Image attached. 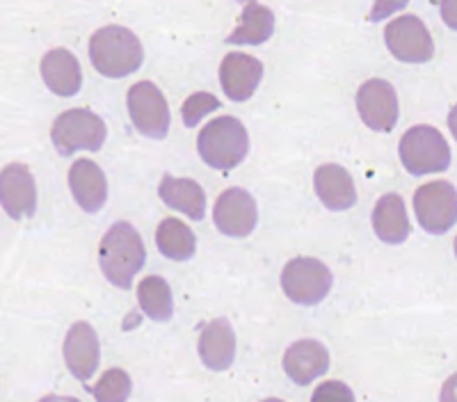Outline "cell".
<instances>
[{
  "label": "cell",
  "instance_id": "6da1fadb",
  "mask_svg": "<svg viewBox=\"0 0 457 402\" xmlns=\"http://www.w3.org/2000/svg\"><path fill=\"white\" fill-rule=\"evenodd\" d=\"M145 242L130 222H114L99 245V266L112 286L129 291L145 267Z\"/></svg>",
  "mask_w": 457,
  "mask_h": 402
},
{
  "label": "cell",
  "instance_id": "7a4b0ae2",
  "mask_svg": "<svg viewBox=\"0 0 457 402\" xmlns=\"http://www.w3.org/2000/svg\"><path fill=\"white\" fill-rule=\"evenodd\" d=\"M92 67L105 78H126L142 67L145 48L137 35L124 26H105L89 39Z\"/></svg>",
  "mask_w": 457,
  "mask_h": 402
},
{
  "label": "cell",
  "instance_id": "3957f363",
  "mask_svg": "<svg viewBox=\"0 0 457 402\" xmlns=\"http://www.w3.org/2000/svg\"><path fill=\"white\" fill-rule=\"evenodd\" d=\"M197 152L208 168L220 172L238 168L250 152L247 128L236 117H215L199 131Z\"/></svg>",
  "mask_w": 457,
  "mask_h": 402
},
{
  "label": "cell",
  "instance_id": "277c9868",
  "mask_svg": "<svg viewBox=\"0 0 457 402\" xmlns=\"http://www.w3.org/2000/svg\"><path fill=\"white\" fill-rule=\"evenodd\" d=\"M398 153L403 168L411 176H426L432 172H446L451 168V146L442 131L435 126H411L398 142Z\"/></svg>",
  "mask_w": 457,
  "mask_h": 402
},
{
  "label": "cell",
  "instance_id": "5b68a950",
  "mask_svg": "<svg viewBox=\"0 0 457 402\" xmlns=\"http://www.w3.org/2000/svg\"><path fill=\"white\" fill-rule=\"evenodd\" d=\"M108 128L105 121L96 112L87 108H71L53 121L51 140L53 146L62 156H71L76 152H101Z\"/></svg>",
  "mask_w": 457,
  "mask_h": 402
},
{
  "label": "cell",
  "instance_id": "8992f818",
  "mask_svg": "<svg viewBox=\"0 0 457 402\" xmlns=\"http://www.w3.org/2000/svg\"><path fill=\"white\" fill-rule=\"evenodd\" d=\"M334 286L329 267L312 256H297L286 263L281 270V288L291 302L302 307H313L328 298Z\"/></svg>",
  "mask_w": 457,
  "mask_h": 402
},
{
  "label": "cell",
  "instance_id": "52a82bcc",
  "mask_svg": "<svg viewBox=\"0 0 457 402\" xmlns=\"http://www.w3.org/2000/svg\"><path fill=\"white\" fill-rule=\"evenodd\" d=\"M129 115L137 133L151 140H162L170 133V105L165 94L151 80H140L129 89L126 96Z\"/></svg>",
  "mask_w": 457,
  "mask_h": 402
},
{
  "label": "cell",
  "instance_id": "ba28073f",
  "mask_svg": "<svg viewBox=\"0 0 457 402\" xmlns=\"http://www.w3.org/2000/svg\"><path fill=\"white\" fill-rule=\"evenodd\" d=\"M414 213L423 231L442 235L457 222V190L448 181H430L416 190Z\"/></svg>",
  "mask_w": 457,
  "mask_h": 402
},
{
  "label": "cell",
  "instance_id": "9c48e42d",
  "mask_svg": "<svg viewBox=\"0 0 457 402\" xmlns=\"http://www.w3.org/2000/svg\"><path fill=\"white\" fill-rule=\"evenodd\" d=\"M385 44L400 62L423 64L435 55V44L426 23L414 14L395 16L385 28Z\"/></svg>",
  "mask_w": 457,
  "mask_h": 402
},
{
  "label": "cell",
  "instance_id": "30bf717a",
  "mask_svg": "<svg viewBox=\"0 0 457 402\" xmlns=\"http://www.w3.org/2000/svg\"><path fill=\"white\" fill-rule=\"evenodd\" d=\"M357 112L370 131L391 133L398 124V94L389 80L370 78L357 89Z\"/></svg>",
  "mask_w": 457,
  "mask_h": 402
},
{
  "label": "cell",
  "instance_id": "8fae6325",
  "mask_svg": "<svg viewBox=\"0 0 457 402\" xmlns=\"http://www.w3.org/2000/svg\"><path fill=\"white\" fill-rule=\"evenodd\" d=\"M213 222L220 234L231 238H245L259 225V206L256 199L243 188H228L215 201Z\"/></svg>",
  "mask_w": 457,
  "mask_h": 402
},
{
  "label": "cell",
  "instance_id": "7c38bea8",
  "mask_svg": "<svg viewBox=\"0 0 457 402\" xmlns=\"http://www.w3.org/2000/svg\"><path fill=\"white\" fill-rule=\"evenodd\" d=\"M62 355L69 373L79 381H87L96 373L101 361V345L92 324L79 320L69 327L67 336H64Z\"/></svg>",
  "mask_w": 457,
  "mask_h": 402
},
{
  "label": "cell",
  "instance_id": "4fadbf2b",
  "mask_svg": "<svg viewBox=\"0 0 457 402\" xmlns=\"http://www.w3.org/2000/svg\"><path fill=\"white\" fill-rule=\"evenodd\" d=\"M0 204H3V209L12 219H23L35 215V176L21 162H10L0 172Z\"/></svg>",
  "mask_w": 457,
  "mask_h": 402
},
{
  "label": "cell",
  "instance_id": "5bb4252c",
  "mask_svg": "<svg viewBox=\"0 0 457 402\" xmlns=\"http://www.w3.org/2000/svg\"><path fill=\"white\" fill-rule=\"evenodd\" d=\"M263 78V64L247 53H228L220 62V85L231 101H247Z\"/></svg>",
  "mask_w": 457,
  "mask_h": 402
},
{
  "label": "cell",
  "instance_id": "9a60e30c",
  "mask_svg": "<svg viewBox=\"0 0 457 402\" xmlns=\"http://www.w3.org/2000/svg\"><path fill=\"white\" fill-rule=\"evenodd\" d=\"M284 373L297 387H307L329 371L328 348L316 339H302L284 352Z\"/></svg>",
  "mask_w": 457,
  "mask_h": 402
},
{
  "label": "cell",
  "instance_id": "2e32d148",
  "mask_svg": "<svg viewBox=\"0 0 457 402\" xmlns=\"http://www.w3.org/2000/svg\"><path fill=\"white\" fill-rule=\"evenodd\" d=\"M313 188L320 204L329 210H348L357 204V185L353 174L337 162H328L316 169Z\"/></svg>",
  "mask_w": 457,
  "mask_h": 402
},
{
  "label": "cell",
  "instance_id": "e0dca14e",
  "mask_svg": "<svg viewBox=\"0 0 457 402\" xmlns=\"http://www.w3.org/2000/svg\"><path fill=\"white\" fill-rule=\"evenodd\" d=\"M69 188H71L76 204L85 213H99L108 199V181L104 169L94 160H76L69 169Z\"/></svg>",
  "mask_w": 457,
  "mask_h": 402
},
{
  "label": "cell",
  "instance_id": "ac0fdd59",
  "mask_svg": "<svg viewBox=\"0 0 457 402\" xmlns=\"http://www.w3.org/2000/svg\"><path fill=\"white\" fill-rule=\"evenodd\" d=\"M42 78L46 87L57 96H76L83 87V71L79 58L67 48H53L42 58L39 64Z\"/></svg>",
  "mask_w": 457,
  "mask_h": 402
},
{
  "label": "cell",
  "instance_id": "d6986e66",
  "mask_svg": "<svg viewBox=\"0 0 457 402\" xmlns=\"http://www.w3.org/2000/svg\"><path fill=\"white\" fill-rule=\"evenodd\" d=\"M199 357L211 371H228L236 359V332L227 318H218L204 327L199 336Z\"/></svg>",
  "mask_w": 457,
  "mask_h": 402
},
{
  "label": "cell",
  "instance_id": "ffe728a7",
  "mask_svg": "<svg viewBox=\"0 0 457 402\" xmlns=\"http://www.w3.org/2000/svg\"><path fill=\"white\" fill-rule=\"evenodd\" d=\"M373 231L386 245H403L410 238V217L405 199L398 193H386L378 199L373 209Z\"/></svg>",
  "mask_w": 457,
  "mask_h": 402
},
{
  "label": "cell",
  "instance_id": "44dd1931",
  "mask_svg": "<svg viewBox=\"0 0 457 402\" xmlns=\"http://www.w3.org/2000/svg\"><path fill=\"white\" fill-rule=\"evenodd\" d=\"M158 194H161L162 204L187 215L195 222H202L206 215V193L193 178H177L165 174L158 185Z\"/></svg>",
  "mask_w": 457,
  "mask_h": 402
},
{
  "label": "cell",
  "instance_id": "7402d4cb",
  "mask_svg": "<svg viewBox=\"0 0 457 402\" xmlns=\"http://www.w3.org/2000/svg\"><path fill=\"white\" fill-rule=\"evenodd\" d=\"M156 247L170 261H190L197 251V235L177 217H165L156 229Z\"/></svg>",
  "mask_w": 457,
  "mask_h": 402
},
{
  "label": "cell",
  "instance_id": "603a6c76",
  "mask_svg": "<svg viewBox=\"0 0 457 402\" xmlns=\"http://www.w3.org/2000/svg\"><path fill=\"white\" fill-rule=\"evenodd\" d=\"M275 32V14L270 7L261 5V3H247L240 14V21L236 30L227 37L228 44H259L268 42Z\"/></svg>",
  "mask_w": 457,
  "mask_h": 402
},
{
  "label": "cell",
  "instance_id": "cb8c5ba5",
  "mask_svg": "<svg viewBox=\"0 0 457 402\" xmlns=\"http://www.w3.org/2000/svg\"><path fill=\"white\" fill-rule=\"evenodd\" d=\"M137 302H140L142 314H146L151 320H156V323H167L174 316V295H171V288L158 275L145 277L137 283Z\"/></svg>",
  "mask_w": 457,
  "mask_h": 402
},
{
  "label": "cell",
  "instance_id": "d4e9b609",
  "mask_svg": "<svg viewBox=\"0 0 457 402\" xmlns=\"http://www.w3.org/2000/svg\"><path fill=\"white\" fill-rule=\"evenodd\" d=\"M130 391H133V381H130L129 373L121 368L105 371L92 387V396L96 402H126Z\"/></svg>",
  "mask_w": 457,
  "mask_h": 402
},
{
  "label": "cell",
  "instance_id": "484cf974",
  "mask_svg": "<svg viewBox=\"0 0 457 402\" xmlns=\"http://www.w3.org/2000/svg\"><path fill=\"white\" fill-rule=\"evenodd\" d=\"M220 108V101L215 99L213 94H208V92H197V94L187 96L186 103L181 108V117L183 124L187 128H195L208 112H213V110Z\"/></svg>",
  "mask_w": 457,
  "mask_h": 402
},
{
  "label": "cell",
  "instance_id": "4316f807",
  "mask_svg": "<svg viewBox=\"0 0 457 402\" xmlns=\"http://www.w3.org/2000/svg\"><path fill=\"white\" fill-rule=\"evenodd\" d=\"M312 402H354V393L345 381L329 380L316 387Z\"/></svg>",
  "mask_w": 457,
  "mask_h": 402
},
{
  "label": "cell",
  "instance_id": "83f0119b",
  "mask_svg": "<svg viewBox=\"0 0 457 402\" xmlns=\"http://www.w3.org/2000/svg\"><path fill=\"white\" fill-rule=\"evenodd\" d=\"M439 402H457V373L444 381L442 393H439Z\"/></svg>",
  "mask_w": 457,
  "mask_h": 402
},
{
  "label": "cell",
  "instance_id": "f1b7e54d",
  "mask_svg": "<svg viewBox=\"0 0 457 402\" xmlns=\"http://www.w3.org/2000/svg\"><path fill=\"white\" fill-rule=\"evenodd\" d=\"M442 19L448 28L457 30V3H442Z\"/></svg>",
  "mask_w": 457,
  "mask_h": 402
},
{
  "label": "cell",
  "instance_id": "f546056e",
  "mask_svg": "<svg viewBox=\"0 0 457 402\" xmlns=\"http://www.w3.org/2000/svg\"><path fill=\"white\" fill-rule=\"evenodd\" d=\"M448 128H451L453 137H455V140H457V103L453 105L451 112H448Z\"/></svg>",
  "mask_w": 457,
  "mask_h": 402
},
{
  "label": "cell",
  "instance_id": "4dcf8cb0",
  "mask_svg": "<svg viewBox=\"0 0 457 402\" xmlns=\"http://www.w3.org/2000/svg\"><path fill=\"white\" fill-rule=\"evenodd\" d=\"M39 402H80L79 398H71V396H46L42 398Z\"/></svg>",
  "mask_w": 457,
  "mask_h": 402
},
{
  "label": "cell",
  "instance_id": "1f68e13d",
  "mask_svg": "<svg viewBox=\"0 0 457 402\" xmlns=\"http://www.w3.org/2000/svg\"><path fill=\"white\" fill-rule=\"evenodd\" d=\"M261 402H284V400H279V398H265V400Z\"/></svg>",
  "mask_w": 457,
  "mask_h": 402
},
{
  "label": "cell",
  "instance_id": "d6a6232c",
  "mask_svg": "<svg viewBox=\"0 0 457 402\" xmlns=\"http://www.w3.org/2000/svg\"><path fill=\"white\" fill-rule=\"evenodd\" d=\"M455 256H457V238H455Z\"/></svg>",
  "mask_w": 457,
  "mask_h": 402
}]
</instances>
